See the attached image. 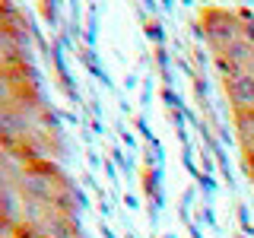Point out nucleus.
<instances>
[{
  "mask_svg": "<svg viewBox=\"0 0 254 238\" xmlns=\"http://www.w3.org/2000/svg\"><path fill=\"white\" fill-rule=\"evenodd\" d=\"M0 149L22 162L64 156V133L32 60L26 10L0 3Z\"/></svg>",
  "mask_w": 254,
  "mask_h": 238,
  "instance_id": "1",
  "label": "nucleus"
},
{
  "mask_svg": "<svg viewBox=\"0 0 254 238\" xmlns=\"http://www.w3.org/2000/svg\"><path fill=\"white\" fill-rule=\"evenodd\" d=\"M6 238H83L79 194L54 159H19L16 222Z\"/></svg>",
  "mask_w": 254,
  "mask_h": 238,
  "instance_id": "2",
  "label": "nucleus"
},
{
  "mask_svg": "<svg viewBox=\"0 0 254 238\" xmlns=\"http://www.w3.org/2000/svg\"><path fill=\"white\" fill-rule=\"evenodd\" d=\"M197 32L213 58L229 111H254V10L203 6L197 13Z\"/></svg>",
  "mask_w": 254,
  "mask_h": 238,
  "instance_id": "3",
  "label": "nucleus"
},
{
  "mask_svg": "<svg viewBox=\"0 0 254 238\" xmlns=\"http://www.w3.org/2000/svg\"><path fill=\"white\" fill-rule=\"evenodd\" d=\"M16 181H19V159L0 149V235H10L16 222Z\"/></svg>",
  "mask_w": 254,
  "mask_h": 238,
  "instance_id": "4",
  "label": "nucleus"
},
{
  "mask_svg": "<svg viewBox=\"0 0 254 238\" xmlns=\"http://www.w3.org/2000/svg\"><path fill=\"white\" fill-rule=\"evenodd\" d=\"M232 124H235L238 153H242V169H245V175H248V181L254 187V111L232 115Z\"/></svg>",
  "mask_w": 254,
  "mask_h": 238,
  "instance_id": "5",
  "label": "nucleus"
},
{
  "mask_svg": "<svg viewBox=\"0 0 254 238\" xmlns=\"http://www.w3.org/2000/svg\"><path fill=\"white\" fill-rule=\"evenodd\" d=\"M0 238H6V235H0Z\"/></svg>",
  "mask_w": 254,
  "mask_h": 238,
  "instance_id": "6",
  "label": "nucleus"
}]
</instances>
